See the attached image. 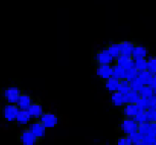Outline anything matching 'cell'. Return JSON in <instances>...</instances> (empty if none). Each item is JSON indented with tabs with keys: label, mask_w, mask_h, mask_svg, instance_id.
I'll return each mask as SVG.
<instances>
[{
	"label": "cell",
	"mask_w": 156,
	"mask_h": 145,
	"mask_svg": "<svg viewBox=\"0 0 156 145\" xmlns=\"http://www.w3.org/2000/svg\"><path fill=\"white\" fill-rule=\"evenodd\" d=\"M117 91L121 92L122 94L125 95L128 93L129 91H131V88H130V84L128 80L123 79V80H120L119 81V84H118V89Z\"/></svg>",
	"instance_id": "obj_21"
},
{
	"label": "cell",
	"mask_w": 156,
	"mask_h": 145,
	"mask_svg": "<svg viewBox=\"0 0 156 145\" xmlns=\"http://www.w3.org/2000/svg\"><path fill=\"white\" fill-rule=\"evenodd\" d=\"M28 129L38 140L43 138L46 134V128L39 120H35L33 122H30L29 123Z\"/></svg>",
	"instance_id": "obj_6"
},
{
	"label": "cell",
	"mask_w": 156,
	"mask_h": 145,
	"mask_svg": "<svg viewBox=\"0 0 156 145\" xmlns=\"http://www.w3.org/2000/svg\"><path fill=\"white\" fill-rule=\"evenodd\" d=\"M123 96H124V103L125 104H127V103H134L135 104V103L137 102L140 97L139 94L133 90L129 91L128 93Z\"/></svg>",
	"instance_id": "obj_20"
},
{
	"label": "cell",
	"mask_w": 156,
	"mask_h": 145,
	"mask_svg": "<svg viewBox=\"0 0 156 145\" xmlns=\"http://www.w3.org/2000/svg\"><path fill=\"white\" fill-rule=\"evenodd\" d=\"M32 103H33V99H32L31 96L29 95L27 93H22L19 96L16 105L18 107L19 110L28 111V109L32 104Z\"/></svg>",
	"instance_id": "obj_9"
},
{
	"label": "cell",
	"mask_w": 156,
	"mask_h": 145,
	"mask_svg": "<svg viewBox=\"0 0 156 145\" xmlns=\"http://www.w3.org/2000/svg\"><path fill=\"white\" fill-rule=\"evenodd\" d=\"M135 105L137 107L138 110H144L147 111L148 109V103H147V99L140 97V96L139 99L137 100V102L135 103Z\"/></svg>",
	"instance_id": "obj_28"
},
{
	"label": "cell",
	"mask_w": 156,
	"mask_h": 145,
	"mask_svg": "<svg viewBox=\"0 0 156 145\" xmlns=\"http://www.w3.org/2000/svg\"><path fill=\"white\" fill-rule=\"evenodd\" d=\"M134 68L138 71H147V58H141L134 61Z\"/></svg>",
	"instance_id": "obj_25"
},
{
	"label": "cell",
	"mask_w": 156,
	"mask_h": 145,
	"mask_svg": "<svg viewBox=\"0 0 156 145\" xmlns=\"http://www.w3.org/2000/svg\"><path fill=\"white\" fill-rule=\"evenodd\" d=\"M147 71L153 76H156V56H149L147 58Z\"/></svg>",
	"instance_id": "obj_27"
},
{
	"label": "cell",
	"mask_w": 156,
	"mask_h": 145,
	"mask_svg": "<svg viewBox=\"0 0 156 145\" xmlns=\"http://www.w3.org/2000/svg\"><path fill=\"white\" fill-rule=\"evenodd\" d=\"M147 103H148V109L151 110H156V96L154 95L151 96L150 98L147 99Z\"/></svg>",
	"instance_id": "obj_35"
},
{
	"label": "cell",
	"mask_w": 156,
	"mask_h": 145,
	"mask_svg": "<svg viewBox=\"0 0 156 145\" xmlns=\"http://www.w3.org/2000/svg\"><path fill=\"white\" fill-rule=\"evenodd\" d=\"M106 50L109 53V55L114 58V60L117 59L121 56V47L119 43H112L107 46Z\"/></svg>",
	"instance_id": "obj_16"
},
{
	"label": "cell",
	"mask_w": 156,
	"mask_h": 145,
	"mask_svg": "<svg viewBox=\"0 0 156 145\" xmlns=\"http://www.w3.org/2000/svg\"><path fill=\"white\" fill-rule=\"evenodd\" d=\"M148 131H149V122L138 124V132L139 133L145 136V135L148 134Z\"/></svg>",
	"instance_id": "obj_30"
},
{
	"label": "cell",
	"mask_w": 156,
	"mask_h": 145,
	"mask_svg": "<svg viewBox=\"0 0 156 145\" xmlns=\"http://www.w3.org/2000/svg\"><path fill=\"white\" fill-rule=\"evenodd\" d=\"M129 84H130V88H131V90H133L134 92H136V93H139L140 90L141 89V88L144 86L143 84H141V82L139 80V78H134L133 80H131L130 82H129Z\"/></svg>",
	"instance_id": "obj_26"
},
{
	"label": "cell",
	"mask_w": 156,
	"mask_h": 145,
	"mask_svg": "<svg viewBox=\"0 0 156 145\" xmlns=\"http://www.w3.org/2000/svg\"><path fill=\"white\" fill-rule=\"evenodd\" d=\"M140 97H143L146 99H148L150 98L151 96L154 95V89L151 88L149 85H144L141 89L140 90V92L138 93Z\"/></svg>",
	"instance_id": "obj_23"
},
{
	"label": "cell",
	"mask_w": 156,
	"mask_h": 145,
	"mask_svg": "<svg viewBox=\"0 0 156 145\" xmlns=\"http://www.w3.org/2000/svg\"><path fill=\"white\" fill-rule=\"evenodd\" d=\"M39 121L43 123V125L46 128V129H53L57 126L59 123V117L53 112H44Z\"/></svg>",
	"instance_id": "obj_3"
},
{
	"label": "cell",
	"mask_w": 156,
	"mask_h": 145,
	"mask_svg": "<svg viewBox=\"0 0 156 145\" xmlns=\"http://www.w3.org/2000/svg\"><path fill=\"white\" fill-rule=\"evenodd\" d=\"M18 111H19V109L16 104L7 103L2 109V116L6 121L13 122V121H16V117H17Z\"/></svg>",
	"instance_id": "obj_4"
},
{
	"label": "cell",
	"mask_w": 156,
	"mask_h": 145,
	"mask_svg": "<svg viewBox=\"0 0 156 145\" xmlns=\"http://www.w3.org/2000/svg\"><path fill=\"white\" fill-rule=\"evenodd\" d=\"M155 136H151L149 134H147L145 135L144 136H143V142H144V143H146L147 145H153L154 143H155Z\"/></svg>",
	"instance_id": "obj_34"
},
{
	"label": "cell",
	"mask_w": 156,
	"mask_h": 145,
	"mask_svg": "<svg viewBox=\"0 0 156 145\" xmlns=\"http://www.w3.org/2000/svg\"><path fill=\"white\" fill-rule=\"evenodd\" d=\"M154 95H155V96H156V92H155V93H154Z\"/></svg>",
	"instance_id": "obj_40"
},
{
	"label": "cell",
	"mask_w": 156,
	"mask_h": 145,
	"mask_svg": "<svg viewBox=\"0 0 156 145\" xmlns=\"http://www.w3.org/2000/svg\"><path fill=\"white\" fill-rule=\"evenodd\" d=\"M115 62L116 65H119V66L122 67L126 71L130 70V69L134 67V61L132 59V57L120 56L117 59L115 60Z\"/></svg>",
	"instance_id": "obj_13"
},
{
	"label": "cell",
	"mask_w": 156,
	"mask_h": 145,
	"mask_svg": "<svg viewBox=\"0 0 156 145\" xmlns=\"http://www.w3.org/2000/svg\"><path fill=\"white\" fill-rule=\"evenodd\" d=\"M31 117L28 111H24V110H19V111L17 113V117H16V121L17 123L21 124V125H26L29 124L31 121Z\"/></svg>",
	"instance_id": "obj_15"
},
{
	"label": "cell",
	"mask_w": 156,
	"mask_h": 145,
	"mask_svg": "<svg viewBox=\"0 0 156 145\" xmlns=\"http://www.w3.org/2000/svg\"><path fill=\"white\" fill-rule=\"evenodd\" d=\"M134 120L136 123H138V124L147 122V111H144V110H138V111H137L135 117H134Z\"/></svg>",
	"instance_id": "obj_24"
},
{
	"label": "cell",
	"mask_w": 156,
	"mask_h": 145,
	"mask_svg": "<svg viewBox=\"0 0 156 145\" xmlns=\"http://www.w3.org/2000/svg\"><path fill=\"white\" fill-rule=\"evenodd\" d=\"M111 103L113 105L116 107H122L125 103H124V96L119 91H115L113 92L111 95Z\"/></svg>",
	"instance_id": "obj_18"
},
{
	"label": "cell",
	"mask_w": 156,
	"mask_h": 145,
	"mask_svg": "<svg viewBox=\"0 0 156 145\" xmlns=\"http://www.w3.org/2000/svg\"><path fill=\"white\" fill-rule=\"evenodd\" d=\"M148 54V50L147 48L141 45H136L134 46V50H133V54H132V59L135 61L138 59L141 58H146Z\"/></svg>",
	"instance_id": "obj_12"
},
{
	"label": "cell",
	"mask_w": 156,
	"mask_h": 145,
	"mask_svg": "<svg viewBox=\"0 0 156 145\" xmlns=\"http://www.w3.org/2000/svg\"><path fill=\"white\" fill-rule=\"evenodd\" d=\"M120 129L125 136H129L138 131V123L134 120V118L124 117L120 123Z\"/></svg>",
	"instance_id": "obj_1"
},
{
	"label": "cell",
	"mask_w": 156,
	"mask_h": 145,
	"mask_svg": "<svg viewBox=\"0 0 156 145\" xmlns=\"http://www.w3.org/2000/svg\"><path fill=\"white\" fill-rule=\"evenodd\" d=\"M138 72H139V71H138L134 67L132 68V69H130V70L126 71V78H125V79L128 80V82H130L131 80H133L134 78H135L137 77Z\"/></svg>",
	"instance_id": "obj_29"
},
{
	"label": "cell",
	"mask_w": 156,
	"mask_h": 145,
	"mask_svg": "<svg viewBox=\"0 0 156 145\" xmlns=\"http://www.w3.org/2000/svg\"><path fill=\"white\" fill-rule=\"evenodd\" d=\"M119 81L117 78H115V77H111L110 78L107 79L105 81V84H104V86L108 91L109 92H115L117 91V89H118V84H119Z\"/></svg>",
	"instance_id": "obj_17"
},
{
	"label": "cell",
	"mask_w": 156,
	"mask_h": 145,
	"mask_svg": "<svg viewBox=\"0 0 156 145\" xmlns=\"http://www.w3.org/2000/svg\"><path fill=\"white\" fill-rule=\"evenodd\" d=\"M19 142L22 145H37L38 143V139L27 128L23 129L20 132Z\"/></svg>",
	"instance_id": "obj_7"
},
{
	"label": "cell",
	"mask_w": 156,
	"mask_h": 145,
	"mask_svg": "<svg viewBox=\"0 0 156 145\" xmlns=\"http://www.w3.org/2000/svg\"><path fill=\"white\" fill-rule=\"evenodd\" d=\"M119 44L121 47V56L132 57L133 50L135 46L134 43L130 41H122V42H120Z\"/></svg>",
	"instance_id": "obj_11"
},
{
	"label": "cell",
	"mask_w": 156,
	"mask_h": 145,
	"mask_svg": "<svg viewBox=\"0 0 156 145\" xmlns=\"http://www.w3.org/2000/svg\"><path fill=\"white\" fill-rule=\"evenodd\" d=\"M95 60L98 65H112L115 60L106 49L98 50L95 55Z\"/></svg>",
	"instance_id": "obj_5"
},
{
	"label": "cell",
	"mask_w": 156,
	"mask_h": 145,
	"mask_svg": "<svg viewBox=\"0 0 156 145\" xmlns=\"http://www.w3.org/2000/svg\"><path fill=\"white\" fill-rule=\"evenodd\" d=\"M155 144H156V138H155Z\"/></svg>",
	"instance_id": "obj_39"
},
{
	"label": "cell",
	"mask_w": 156,
	"mask_h": 145,
	"mask_svg": "<svg viewBox=\"0 0 156 145\" xmlns=\"http://www.w3.org/2000/svg\"><path fill=\"white\" fill-rule=\"evenodd\" d=\"M115 145H133V143L128 138V136H121L116 140Z\"/></svg>",
	"instance_id": "obj_32"
},
{
	"label": "cell",
	"mask_w": 156,
	"mask_h": 145,
	"mask_svg": "<svg viewBox=\"0 0 156 145\" xmlns=\"http://www.w3.org/2000/svg\"><path fill=\"white\" fill-rule=\"evenodd\" d=\"M152 76L153 75L147 70V71H139L138 75H137V78H139V80L141 82V84H143V85H148L151 78H152Z\"/></svg>",
	"instance_id": "obj_19"
},
{
	"label": "cell",
	"mask_w": 156,
	"mask_h": 145,
	"mask_svg": "<svg viewBox=\"0 0 156 145\" xmlns=\"http://www.w3.org/2000/svg\"><path fill=\"white\" fill-rule=\"evenodd\" d=\"M148 134L156 137V122L149 123V131Z\"/></svg>",
	"instance_id": "obj_36"
},
{
	"label": "cell",
	"mask_w": 156,
	"mask_h": 145,
	"mask_svg": "<svg viewBox=\"0 0 156 145\" xmlns=\"http://www.w3.org/2000/svg\"><path fill=\"white\" fill-rule=\"evenodd\" d=\"M114 72H113V77L117 78L118 80H123L126 78V70L119 65H113Z\"/></svg>",
	"instance_id": "obj_22"
},
{
	"label": "cell",
	"mask_w": 156,
	"mask_h": 145,
	"mask_svg": "<svg viewBox=\"0 0 156 145\" xmlns=\"http://www.w3.org/2000/svg\"><path fill=\"white\" fill-rule=\"evenodd\" d=\"M28 112L30 113L31 118H33L35 120H39L40 117H42V115L44 114V108L43 105L38 103V102H33L32 104L30 106L28 109Z\"/></svg>",
	"instance_id": "obj_10"
},
{
	"label": "cell",
	"mask_w": 156,
	"mask_h": 145,
	"mask_svg": "<svg viewBox=\"0 0 156 145\" xmlns=\"http://www.w3.org/2000/svg\"><path fill=\"white\" fill-rule=\"evenodd\" d=\"M147 122L153 123L156 122V110H147Z\"/></svg>",
	"instance_id": "obj_33"
},
{
	"label": "cell",
	"mask_w": 156,
	"mask_h": 145,
	"mask_svg": "<svg viewBox=\"0 0 156 145\" xmlns=\"http://www.w3.org/2000/svg\"><path fill=\"white\" fill-rule=\"evenodd\" d=\"M128 138L130 139V141L133 143H137V142H140V141H142L143 140V135H141L140 133H139L138 131L137 132H134L133 134L129 135L128 136Z\"/></svg>",
	"instance_id": "obj_31"
},
{
	"label": "cell",
	"mask_w": 156,
	"mask_h": 145,
	"mask_svg": "<svg viewBox=\"0 0 156 145\" xmlns=\"http://www.w3.org/2000/svg\"><path fill=\"white\" fill-rule=\"evenodd\" d=\"M152 89H154V92L155 93L156 92V76H152V78H151L150 82H149V84Z\"/></svg>",
	"instance_id": "obj_37"
},
{
	"label": "cell",
	"mask_w": 156,
	"mask_h": 145,
	"mask_svg": "<svg viewBox=\"0 0 156 145\" xmlns=\"http://www.w3.org/2000/svg\"><path fill=\"white\" fill-rule=\"evenodd\" d=\"M113 65H98L95 69V74L98 78L105 80L113 77Z\"/></svg>",
	"instance_id": "obj_8"
},
{
	"label": "cell",
	"mask_w": 156,
	"mask_h": 145,
	"mask_svg": "<svg viewBox=\"0 0 156 145\" xmlns=\"http://www.w3.org/2000/svg\"><path fill=\"white\" fill-rule=\"evenodd\" d=\"M133 145H147L146 143H144L143 141H140V142H137L135 143H133Z\"/></svg>",
	"instance_id": "obj_38"
},
{
	"label": "cell",
	"mask_w": 156,
	"mask_h": 145,
	"mask_svg": "<svg viewBox=\"0 0 156 145\" xmlns=\"http://www.w3.org/2000/svg\"><path fill=\"white\" fill-rule=\"evenodd\" d=\"M21 94H22L21 89L17 86L8 87L3 92L4 97L7 101V103H10V104H16Z\"/></svg>",
	"instance_id": "obj_2"
},
{
	"label": "cell",
	"mask_w": 156,
	"mask_h": 145,
	"mask_svg": "<svg viewBox=\"0 0 156 145\" xmlns=\"http://www.w3.org/2000/svg\"><path fill=\"white\" fill-rule=\"evenodd\" d=\"M122 108V115L126 118H134L138 109L134 103H127L124 104Z\"/></svg>",
	"instance_id": "obj_14"
}]
</instances>
